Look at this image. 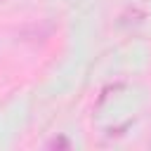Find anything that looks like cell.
Returning <instances> with one entry per match:
<instances>
[{
	"label": "cell",
	"mask_w": 151,
	"mask_h": 151,
	"mask_svg": "<svg viewBox=\"0 0 151 151\" xmlns=\"http://www.w3.org/2000/svg\"><path fill=\"white\" fill-rule=\"evenodd\" d=\"M0 2H5V0H0Z\"/></svg>",
	"instance_id": "6da1fadb"
}]
</instances>
